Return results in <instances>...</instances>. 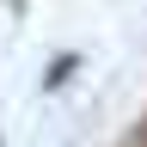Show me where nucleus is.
Segmentation results:
<instances>
[{"label":"nucleus","instance_id":"2","mask_svg":"<svg viewBox=\"0 0 147 147\" xmlns=\"http://www.w3.org/2000/svg\"><path fill=\"white\" fill-rule=\"evenodd\" d=\"M123 147H147V123H141V129H135V135H129Z\"/></svg>","mask_w":147,"mask_h":147},{"label":"nucleus","instance_id":"1","mask_svg":"<svg viewBox=\"0 0 147 147\" xmlns=\"http://www.w3.org/2000/svg\"><path fill=\"white\" fill-rule=\"evenodd\" d=\"M74 67H80V55H55V61H49V74H43V92L67 86V80H74Z\"/></svg>","mask_w":147,"mask_h":147}]
</instances>
